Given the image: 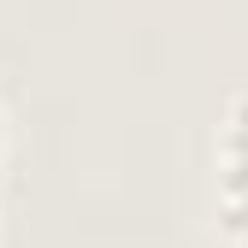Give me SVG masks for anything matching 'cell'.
<instances>
[{"label":"cell","instance_id":"obj_2","mask_svg":"<svg viewBox=\"0 0 248 248\" xmlns=\"http://www.w3.org/2000/svg\"><path fill=\"white\" fill-rule=\"evenodd\" d=\"M6 148H12V124H6V112H0V160H6Z\"/></svg>","mask_w":248,"mask_h":248},{"label":"cell","instance_id":"obj_3","mask_svg":"<svg viewBox=\"0 0 248 248\" xmlns=\"http://www.w3.org/2000/svg\"><path fill=\"white\" fill-rule=\"evenodd\" d=\"M231 248H248V231H242V236H231Z\"/></svg>","mask_w":248,"mask_h":248},{"label":"cell","instance_id":"obj_1","mask_svg":"<svg viewBox=\"0 0 248 248\" xmlns=\"http://www.w3.org/2000/svg\"><path fill=\"white\" fill-rule=\"evenodd\" d=\"M248 231V95L225 107V130H219V236Z\"/></svg>","mask_w":248,"mask_h":248}]
</instances>
